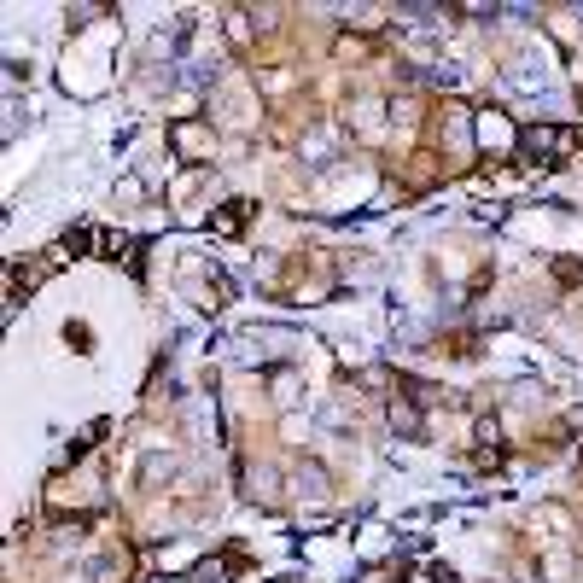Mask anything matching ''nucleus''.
<instances>
[{
  "label": "nucleus",
  "mask_w": 583,
  "mask_h": 583,
  "mask_svg": "<svg viewBox=\"0 0 583 583\" xmlns=\"http://www.w3.org/2000/svg\"><path fill=\"white\" fill-rule=\"evenodd\" d=\"M514 140H525V135H514V123L502 117V111H479V146L484 152H514Z\"/></svg>",
  "instance_id": "nucleus-1"
},
{
  "label": "nucleus",
  "mask_w": 583,
  "mask_h": 583,
  "mask_svg": "<svg viewBox=\"0 0 583 583\" xmlns=\"http://www.w3.org/2000/svg\"><path fill=\"white\" fill-rule=\"evenodd\" d=\"M572 146H578L572 129H531V135H525V152H537V158H560V152H572Z\"/></svg>",
  "instance_id": "nucleus-2"
},
{
  "label": "nucleus",
  "mask_w": 583,
  "mask_h": 583,
  "mask_svg": "<svg viewBox=\"0 0 583 583\" xmlns=\"http://www.w3.org/2000/svg\"><path fill=\"white\" fill-rule=\"evenodd\" d=\"M245 216H251V205H245V199H234V205H222V210H216V216H210V234H222V240H234V234H240V228H245Z\"/></svg>",
  "instance_id": "nucleus-3"
},
{
  "label": "nucleus",
  "mask_w": 583,
  "mask_h": 583,
  "mask_svg": "<svg viewBox=\"0 0 583 583\" xmlns=\"http://www.w3.org/2000/svg\"><path fill=\"white\" fill-rule=\"evenodd\" d=\"M175 146H181V158H205V152H210V135L199 129V123H181V129H175Z\"/></svg>",
  "instance_id": "nucleus-4"
},
{
  "label": "nucleus",
  "mask_w": 583,
  "mask_h": 583,
  "mask_svg": "<svg viewBox=\"0 0 583 583\" xmlns=\"http://www.w3.org/2000/svg\"><path fill=\"white\" fill-rule=\"evenodd\" d=\"M193 583H228V560H205V566L193 572Z\"/></svg>",
  "instance_id": "nucleus-5"
}]
</instances>
